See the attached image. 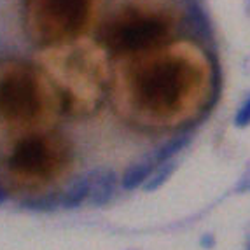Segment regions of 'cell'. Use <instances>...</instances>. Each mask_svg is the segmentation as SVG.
<instances>
[{
	"instance_id": "12",
	"label": "cell",
	"mask_w": 250,
	"mask_h": 250,
	"mask_svg": "<svg viewBox=\"0 0 250 250\" xmlns=\"http://www.w3.org/2000/svg\"><path fill=\"white\" fill-rule=\"evenodd\" d=\"M201 245L207 247V249H210V247H213V238L210 236V234H208V236H203V238H201Z\"/></svg>"
},
{
	"instance_id": "8",
	"label": "cell",
	"mask_w": 250,
	"mask_h": 250,
	"mask_svg": "<svg viewBox=\"0 0 250 250\" xmlns=\"http://www.w3.org/2000/svg\"><path fill=\"white\" fill-rule=\"evenodd\" d=\"M150 171H152V165L150 163H140V165H133L131 168L126 170L123 175V189L126 191H133L138 186H142L147 179H149Z\"/></svg>"
},
{
	"instance_id": "2",
	"label": "cell",
	"mask_w": 250,
	"mask_h": 250,
	"mask_svg": "<svg viewBox=\"0 0 250 250\" xmlns=\"http://www.w3.org/2000/svg\"><path fill=\"white\" fill-rule=\"evenodd\" d=\"M0 110L9 116H25L35 110L34 89L26 79H7L0 86Z\"/></svg>"
},
{
	"instance_id": "5",
	"label": "cell",
	"mask_w": 250,
	"mask_h": 250,
	"mask_svg": "<svg viewBox=\"0 0 250 250\" xmlns=\"http://www.w3.org/2000/svg\"><path fill=\"white\" fill-rule=\"evenodd\" d=\"M46 161V150L39 140H26L16 149L13 156V165L26 171H37Z\"/></svg>"
},
{
	"instance_id": "14",
	"label": "cell",
	"mask_w": 250,
	"mask_h": 250,
	"mask_svg": "<svg viewBox=\"0 0 250 250\" xmlns=\"http://www.w3.org/2000/svg\"><path fill=\"white\" fill-rule=\"evenodd\" d=\"M4 201H5V192L2 191V189H0V205L4 203Z\"/></svg>"
},
{
	"instance_id": "4",
	"label": "cell",
	"mask_w": 250,
	"mask_h": 250,
	"mask_svg": "<svg viewBox=\"0 0 250 250\" xmlns=\"http://www.w3.org/2000/svg\"><path fill=\"white\" fill-rule=\"evenodd\" d=\"M89 179V203L104 207L110 201L116 189V173L112 170H95Z\"/></svg>"
},
{
	"instance_id": "1",
	"label": "cell",
	"mask_w": 250,
	"mask_h": 250,
	"mask_svg": "<svg viewBox=\"0 0 250 250\" xmlns=\"http://www.w3.org/2000/svg\"><path fill=\"white\" fill-rule=\"evenodd\" d=\"M180 91L179 70L171 65H161L147 72L142 79V95L150 104L171 105L175 104Z\"/></svg>"
},
{
	"instance_id": "11",
	"label": "cell",
	"mask_w": 250,
	"mask_h": 250,
	"mask_svg": "<svg viewBox=\"0 0 250 250\" xmlns=\"http://www.w3.org/2000/svg\"><path fill=\"white\" fill-rule=\"evenodd\" d=\"M234 126H238V128L250 126V96L243 102L242 107L238 108L236 116H234Z\"/></svg>"
},
{
	"instance_id": "10",
	"label": "cell",
	"mask_w": 250,
	"mask_h": 250,
	"mask_svg": "<svg viewBox=\"0 0 250 250\" xmlns=\"http://www.w3.org/2000/svg\"><path fill=\"white\" fill-rule=\"evenodd\" d=\"M173 171H175V163H165L154 175L150 177L149 182L144 186V189H146V191H156V189H159L163 184L170 179V175Z\"/></svg>"
},
{
	"instance_id": "3",
	"label": "cell",
	"mask_w": 250,
	"mask_h": 250,
	"mask_svg": "<svg viewBox=\"0 0 250 250\" xmlns=\"http://www.w3.org/2000/svg\"><path fill=\"white\" fill-rule=\"evenodd\" d=\"M165 32V26L154 20L146 21H135L129 25L123 26V30L117 35V41L123 47L128 49H138V47H146L149 44H154Z\"/></svg>"
},
{
	"instance_id": "13",
	"label": "cell",
	"mask_w": 250,
	"mask_h": 250,
	"mask_svg": "<svg viewBox=\"0 0 250 250\" xmlns=\"http://www.w3.org/2000/svg\"><path fill=\"white\" fill-rule=\"evenodd\" d=\"M240 191H250V175L247 177V179H243V182H242V186H240Z\"/></svg>"
},
{
	"instance_id": "6",
	"label": "cell",
	"mask_w": 250,
	"mask_h": 250,
	"mask_svg": "<svg viewBox=\"0 0 250 250\" xmlns=\"http://www.w3.org/2000/svg\"><path fill=\"white\" fill-rule=\"evenodd\" d=\"M51 13L65 25H79L86 13V0H49Z\"/></svg>"
},
{
	"instance_id": "9",
	"label": "cell",
	"mask_w": 250,
	"mask_h": 250,
	"mask_svg": "<svg viewBox=\"0 0 250 250\" xmlns=\"http://www.w3.org/2000/svg\"><path fill=\"white\" fill-rule=\"evenodd\" d=\"M189 142H191V138H189L188 135H182V137L173 138V140H170L168 144H165V146L158 150L156 159H158V161H167V159H170L171 156H175L179 150H182Z\"/></svg>"
},
{
	"instance_id": "7",
	"label": "cell",
	"mask_w": 250,
	"mask_h": 250,
	"mask_svg": "<svg viewBox=\"0 0 250 250\" xmlns=\"http://www.w3.org/2000/svg\"><path fill=\"white\" fill-rule=\"evenodd\" d=\"M86 198H89V179L88 177H79L65 191L62 203L65 208H77Z\"/></svg>"
}]
</instances>
